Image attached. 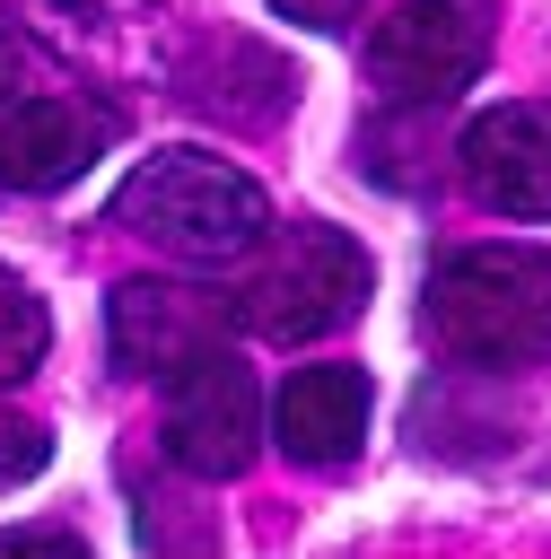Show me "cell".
Returning a JSON list of instances; mask_svg holds the SVG:
<instances>
[{
	"label": "cell",
	"mask_w": 551,
	"mask_h": 559,
	"mask_svg": "<svg viewBox=\"0 0 551 559\" xmlns=\"http://www.w3.org/2000/svg\"><path fill=\"white\" fill-rule=\"evenodd\" d=\"M429 332L464 367H542L551 358V253L534 245H464L429 271Z\"/></svg>",
	"instance_id": "obj_1"
},
{
	"label": "cell",
	"mask_w": 551,
	"mask_h": 559,
	"mask_svg": "<svg viewBox=\"0 0 551 559\" xmlns=\"http://www.w3.org/2000/svg\"><path fill=\"white\" fill-rule=\"evenodd\" d=\"M114 218L131 236H149L157 253H175V262H236L271 227L254 175H236L210 148H157V157H140L131 183L114 192Z\"/></svg>",
	"instance_id": "obj_2"
},
{
	"label": "cell",
	"mask_w": 551,
	"mask_h": 559,
	"mask_svg": "<svg viewBox=\"0 0 551 559\" xmlns=\"http://www.w3.org/2000/svg\"><path fill=\"white\" fill-rule=\"evenodd\" d=\"M227 306H236V323L262 332V341H315V332H332V323H350V314L367 306V253H359V236H341V227H289V236L245 271V288H236Z\"/></svg>",
	"instance_id": "obj_3"
},
{
	"label": "cell",
	"mask_w": 551,
	"mask_h": 559,
	"mask_svg": "<svg viewBox=\"0 0 551 559\" xmlns=\"http://www.w3.org/2000/svg\"><path fill=\"white\" fill-rule=\"evenodd\" d=\"M490 61V0H402L376 35H367V70L394 105L429 114L446 96H464Z\"/></svg>",
	"instance_id": "obj_4"
},
{
	"label": "cell",
	"mask_w": 551,
	"mask_h": 559,
	"mask_svg": "<svg viewBox=\"0 0 551 559\" xmlns=\"http://www.w3.org/2000/svg\"><path fill=\"white\" fill-rule=\"evenodd\" d=\"M262 445V393L254 376L210 341L201 358L175 367V393H166V454L201 480H236Z\"/></svg>",
	"instance_id": "obj_5"
},
{
	"label": "cell",
	"mask_w": 551,
	"mask_h": 559,
	"mask_svg": "<svg viewBox=\"0 0 551 559\" xmlns=\"http://www.w3.org/2000/svg\"><path fill=\"white\" fill-rule=\"evenodd\" d=\"M464 183L507 218H551V96H516L464 131Z\"/></svg>",
	"instance_id": "obj_6"
},
{
	"label": "cell",
	"mask_w": 551,
	"mask_h": 559,
	"mask_svg": "<svg viewBox=\"0 0 551 559\" xmlns=\"http://www.w3.org/2000/svg\"><path fill=\"white\" fill-rule=\"evenodd\" d=\"M114 358L140 376H175L184 358H201L219 341V288H184V280H122L114 288Z\"/></svg>",
	"instance_id": "obj_7"
},
{
	"label": "cell",
	"mask_w": 551,
	"mask_h": 559,
	"mask_svg": "<svg viewBox=\"0 0 551 559\" xmlns=\"http://www.w3.org/2000/svg\"><path fill=\"white\" fill-rule=\"evenodd\" d=\"M105 140H114V122H105L96 105L26 96V105H9V122H0V183H17V192H61V183H79V175L96 166Z\"/></svg>",
	"instance_id": "obj_8"
},
{
	"label": "cell",
	"mask_w": 551,
	"mask_h": 559,
	"mask_svg": "<svg viewBox=\"0 0 551 559\" xmlns=\"http://www.w3.org/2000/svg\"><path fill=\"white\" fill-rule=\"evenodd\" d=\"M367 376L359 367H297L289 384H280V411H271V437L289 445V463H315V472H332V463H350L359 454V437H367Z\"/></svg>",
	"instance_id": "obj_9"
},
{
	"label": "cell",
	"mask_w": 551,
	"mask_h": 559,
	"mask_svg": "<svg viewBox=\"0 0 551 559\" xmlns=\"http://www.w3.org/2000/svg\"><path fill=\"white\" fill-rule=\"evenodd\" d=\"M44 306H35V288L17 280V271H0V384H17V376H35V358H44Z\"/></svg>",
	"instance_id": "obj_10"
},
{
	"label": "cell",
	"mask_w": 551,
	"mask_h": 559,
	"mask_svg": "<svg viewBox=\"0 0 551 559\" xmlns=\"http://www.w3.org/2000/svg\"><path fill=\"white\" fill-rule=\"evenodd\" d=\"M44 454H52V437H44L26 411H0V489H9V480H35Z\"/></svg>",
	"instance_id": "obj_11"
},
{
	"label": "cell",
	"mask_w": 551,
	"mask_h": 559,
	"mask_svg": "<svg viewBox=\"0 0 551 559\" xmlns=\"http://www.w3.org/2000/svg\"><path fill=\"white\" fill-rule=\"evenodd\" d=\"M9 550H61V559H79L87 542L61 533V524H9V533H0V559H9Z\"/></svg>",
	"instance_id": "obj_12"
},
{
	"label": "cell",
	"mask_w": 551,
	"mask_h": 559,
	"mask_svg": "<svg viewBox=\"0 0 551 559\" xmlns=\"http://www.w3.org/2000/svg\"><path fill=\"white\" fill-rule=\"evenodd\" d=\"M280 17H297V26H350L359 17V0H271Z\"/></svg>",
	"instance_id": "obj_13"
},
{
	"label": "cell",
	"mask_w": 551,
	"mask_h": 559,
	"mask_svg": "<svg viewBox=\"0 0 551 559\" xmlns=\"http://www.w3.org/2000/svg\"><path fill=\"white\" fill-rule=\"evenodd\" d=\"M9 87H26V35L17 26H0V96Z\"/></svg>",
	"instance_id": "obj_14"
}]
</instances>
